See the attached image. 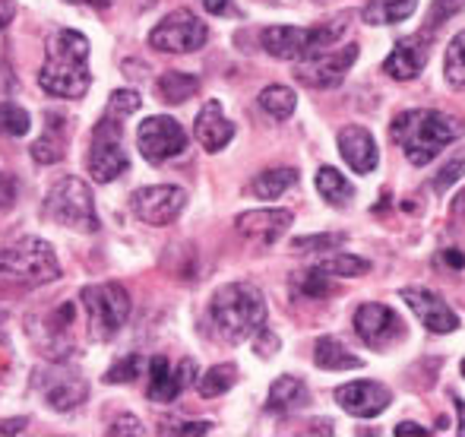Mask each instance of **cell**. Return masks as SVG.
Returning <instances> with one entry per match:
<instances>
[{
	"instance_id": "1",
	"label": "cell",
	"mask_w": 465,
	"mask_h": 437,
	"mask_svg": "<svg viewBox=\"0 0 465 437\" xmlns=\"http://www.w3.org/2000/svg\"><path fill=\"white\" fill-rule=\"evenodd\" d=\"M38 86L54 99H83L93 86L89 74V38L76 29H57L48 38Z\"/></svg>"
},
{
	"instance_id": "2",
	"label": "cell",
	"mask_w": 465,
	"mask_h": 437,
	"mask_svg": "<svg viewBox=\"0 0 465 437\" xmlns=\"http://www.w3.org/2000/svg\"><path fill=\"white\" fill-rule=\"evenodd\" d=\"M392 140L402 146L405 159L411 165H428L437 159L440 149L456 143L465 134V124L453 114H443L434 108H411L392 117Z\"/></svg>"
},
{
	"instance_id": "3",
	"label": "cell",
	"mask_w": 465,
	"mask_h": 437,
	"mask_svg": "<svg viewBox=\"0 0 465 437\" xmlns=\"http://www.w3.org/2000/svg\"><path fill=\"white\" fill-rule=\"evenodd\" d=\"M209 323L215 336L238 345L253 339L266 323V298L251 283H228L209 302Z\"/></svg>"
},
{
	"instance_id": "4",
	"label": "cell",
	"mask_w": 465,
	"mask_h": 437,
	"mask_svg": "<svg viewBox=\"0 0 465 437\" xmlns=\"http://www.w3.org/2000/svg\"><path fill=\"white\" fill-rule=\"evenodd\" d=\"M345 32L342 23H323V25H270L263 29L260 42H263L266 55L279 57V61H307V57L320 55V51L336 48L339 35Z\"/></svg>"
},
{
	"instance_id": "5",
	"label": "cell",
	"mask_w": 465,
	"mask_h": 437,
	"mask_svg": "<svg viewBox=\"0 0 465 437\" xmlns=\"http://www.w3.org/2000/svg\"><path fill=\"white\" fill-rule=\"evenodd\" d=\"M0 276L23 285H45L61 276V263L48 241L23 238L13 247H0Z\"/></svg>"
},
{
	"instance_id": "6",
	"label": "cell",
	"mask_w": 465,
	"mask_h": 437,
	"mask_svg": "<svg viewBox=\"0 0 465 437\" xmlns=\"http://www.w3.org/2000/svg\"><path fill=\"white\" fill-rule=\"evenodd\" d=\"M45 219L76 232H98V213L95 197L86 181L80 178H61L45 197Z\"/></svg>"
},
{
	"instance_id": "7",
	"label": "cell",
	"mask_w": 465,
	"mask_h": 437,
	"mask_svg": "<svg viewBox=\"0 0 465 437\" xmlns=\"http://www.w3.org/2000/svg\"><path fill=\"white\" fill-rule=\"evenodd\" d=\"M80 302L89 317V336L98 343L114 339L130 317V295L121 283H98L80 292Z\"/></svg>"
},
{
	"instance_id": "8",
	"label": "cell",
	"mask_w": 465,
	"mask_h": 437,
	"mask_svg": "<svg viewBox=\"0 0 465 437\" xmlns=\"http://www.w3.org/2000/svg\"><path fill=\"white\" fill-rule=\"evenodd\" d=\"M121 136H124V117H114L104 111L102 121L93 130V143H89V155H86V168L95 184H111V181H117L130 168Z\"/></svg>"
},
{
	"instance_id": "9",
	"label": "cell",
	"mask_w": 465,
	"mask_h": 437,
	"mask_svg": "<svg viewBox=\"0 0 465 437\" xmlns=\"http://www.w3.org/2000/svg\"><path fill=\"white\" fill-rule=\"evenodd\" d=\"M206 42H209V25L190 10L168 13V16L149 32V45H153L155 51H165V55H190V51H200Z\"/></svg>"
},
{
	"instance_id": "10",
	"label": "cell",
	"mask_w": 465,
	"mask_h": 437,
	"mask_svg": "<svg viewBox=\"0 0 465 437\" xmlns=\"http://www.w3.org/2000/svg\"><path fill=\"white\" fill-rule=\"evenodd\" d=\"M136 146H140L143 159L153 162V165H162V162L184 153L187 134L174 117L155 114L140 124V130H136Z\"/></svg>"
},
{
	"instance_id": "11",
	"label": "cell",
	"mask_w": 465,
	"mask_h": 437,
	"mask_svg": "<svg viewBox=\"0 0 465 437\" xmlns=\"http://www.w3.org/2000/svg\"><path fill=\"white\" fill-rule=\"evenodd\" d=\"M355 61H358V45H342V48L320 51V55L307 57V61H298L294 76H298L301 86L332 89L345 80V74H349Z\"/></svg>"
},
{
	"instance_id": "12",
	"label": "cell",
	"mask_w": 465,
	"mask_h": 437,
	"mask_svg": "<svg viewBox=\"0 0 465 437\" xmlns=\"http://www.w3.org/2000/svg\"><path fill=\"white\" fill-rule=\"evenodd\" d=\"M355 333H358V339L368 345V349L386 352V349H392L396 343H402L405 323L392 308L371 302V304H361V308L355 311Z\"/></svg>"
},
{
	"instance_id": "13",
	"label": "cell",
	"mask_w": 465,
	"mask_h": 437,
	"mask_svg": "<svg viewBox=\"0 0 465 437\" xmlns=\"http://www.w3.org/2000/svg\"><path fill=\"white\" fill-rule=\"evenodd\" d=\"M184 204H187V194L174 184L140 187V191H134V197H130L134 216L140 222H146V225H155V228L178 219L181 210H184Z\"/></svg>"
},
{
	"instance_id": "14",
	"label": "cell",
	"mask_w": 465,
	"mask_h": 437,
	"mask_svg": "<svg viewBox=\"0 0 465 437\" xmlns=\"http://www.w3.org/2000/svg\"><path fill=\"white\" fill-rule=\"evenodd\" d=\"M196 377L193 358H184L178 368H172V362L162 355L149 358V387L146 396L153 402H174L181 396V390H187Z\"/></svg>"
},
{
	"instance_id": "15",
	"label": "cell",
	"mask_w": 465,
	"mask_h": 437,
	"mask_svg": "<svg viewBox=\"0 0 465 437\" xmlns=\"http://www.w3.org/2000/svg\"><path fill=\"white\" fill-rule=\"evenodd\" d=\"M402 302L409 304L411 314L418 317V323H421L424 330L453 333L456 327H460V317H456V311L450 308V304L443 302L437 292L421 289V285H415V289H402Z\"/></svg>"
},
{
	"instance_id": "16",
	"label": "cell",
	"mask_w": 465,
	"mask_h": 437,
	"mask_svg": "<svg viewBox=\"0 0 465 437\" xmlns=\"http://www.w3.org/2000/svg\"><path fill=\"white\" fill-rule=\"evenodd\" d=\"M336 402L355 419H373L392 402V393L377 381H351L336 387Z\"/></svg>"
},
{
	"instance_id": "17",
	"label": "cell",
	"mask_w": 465,
	"mask_h": 437,
	"mask_svg": "<svg viewBox=\"0 0 465 437\" xmlns=\"http://www.w3.org/2000/svg\"><path fill=\"white\" fill-rule=\"evenodd\" d=\"M428 38H430V32L424 29L421 35L396 42V48H392L390 57L383 61L386 76H392V80H399V83L421 76L424 64H428Z\"/></svg>"
},
{
	"instance_id": "18",
	"label": "cell",
	"mask_w": 465,
	"mask_h": 437,
	"mask_svg": "<svg viewBox=\"0 0 465 437\" xmlns=\"http://www.w3.org/2000/svg\"><path fill=\"white\" fill-rule=\"evenodd\" d=\"M294 222L292 210H251V213H241L234 219V228H238L244 238L257 241V244H276L282 234L288 232V225Z\"/></svg>"
},
{
	"instance_id": "19",
	"label": "cell",
	"mask_w": 465,
	"mask_h": 437,
	"mask_svg": "<svg viewBox=\"0 0 465 437\" xmlns=\"http://www.w3.org/2000/svg\"><path fill=\"white\" fill-rule=\"evenodd\" d=\"M339 153L349 162V168L355 174H371L380 162L377 143H373L368 127H358V124H345L339 130Z\"/></svg>"
},
{
	"instance_id": "20",
	"label": "cell",
	"mask_w": 465,
	"mask_h": 437,
	"mask_svg": "<svg viewBox=\"0 0 465 437\" xmlns=\"http://www.w3.org/2000/svg\"><path fill=\"white\" fill-rule=\"evenodd\" d=\"M42 393L54 412H74L80 402H86V381L76 371H54L42 381Z\"/></svg>"
},
{
	"instance_id": "21",
	"label": "cell",
	"mask_w": 465,
	"mask_h": 437,
	"mask_svg": "<svg viewBox=\"0 0 465 437\" xmlns=\"http://www.w3.org/2000/svg\"><path fill=\"white\" fill-rule=\"evenodd\" d=\"M193 136L203 149H209V153H219V149H225L228 143H232L234 124L225 117V111H222L219 102H206V105L200 108L196 124H193Z\"/></svg>"
},
{
	"instance_id": "22",
	"label": "cell",
	"mask_w": 465,
	"mask_h": 437,
	"mask_svg": "<svg viewBox=\"0 0 465 437\" xmlns=\"http://www.w3.org/2000/svg\"><path fill=\"white\" fill-rule=\"evenodd\" d=\"M311 402V390L301 377H279L276 383L270 387V396H266V409L276 415H288V412H298Z\"/></svg>"
},
{
	"instance_id": "23",
	"label": "cell",
	"mask_w": 465,
	"mask_h": 437,
	"mask_svg": "<svg viewBox=\"0 0 465 437\" xmlns=\"http://www.w3.org/2000/svg\"><path fill=\"white\" fill-rule=\"evenodd\" d=\"M313 362H317V368H323V371H358L364 364L361 358L351 355L336 336L317 339V345H313Z\"/></svg>"
},
{
	"instance_id": "24",
	"label": "cell",
	"mask_w": 465,
	"mask_h": 437,
	"mask_svg": "<svg viewBox=\"0 0 465 437\" xmlns=\"http://www.w3.org/2000/svg\"><path fill=\"white\" fill-rule=\"evenodd\" d=\"M155 93H159L162 102L168 105H184L187 99H193L200 93V80L193 74H184V70H168V74L159 76L155 83Z\"/></svg>"
},
{
	"instance_id": "25",
	"label": "cell",
	"mask_w": 465,
	"mask_h": 437,
	"mask_svg": "<svg viewBox=\"0 0 465 437\" xmlns=\"http://www.w3.org/2000/svg\"><path fill=\"white\" fill-rule=\"evenodd\" d=\"M317 194L326 200L330 206H349L351 204V197H355V187H351V181L345 178L339 168H332V165H323L317 172Z\"/></svg>"
},
{
	"instance_id": "26",
	"label": "cell",
	"mask_w": 465,
	"mask_h": 437,
	"mask_svg": "<svg viewBox=\"0 0 465 437\" xmlns=\"http://www.w3.org/2000/svg\"><path fill=\"white\" fill-rule=\"evenodd\" d=\"M418 0H371L368 6L361 10L364 23L371 25H392V23H402L415 13Z\"/></svg>"
},
{
	"instance_id": "27",
	"label": "cell",
	"mask_w": 465,
	"mask_h": 437,
	"mask_svg": "<svg viewBox=\"0 0 465 437\" xmlns=\"http://www.w3.org/2000/svg\"><path fill=\"white\" fill-rule=\"evenodd\" d=\"M298 184V172L294 168H270V172L257 174L251 184L253 197L260 200H279L285 191H292V187Z\"/></svg>"
},
{
	"instance_id": "28",
	"label": "cell",
	"mask_w": 465,
	"mask_h": 437,
	"mask_svg": "<svg viewBox=\"0 0 465 437\" xmlns=\"http://www.w3.org/2000/svg\"><path fill=\"white\" fill-rule=\"evenodd\" d=\"M292 289L298 292L301 298L320 302V298L332 295V276L326 270H320V266H311V270H304V273H294Z\"/></svg>"
},
{
	"instance_id": "29",
	"label": "cell",
	"mask_w": 465,
	"mask_h": 437,
	"mask_svg": "<svg viewBox=\"0 0 465 437\" xmlns=\"http://www.w3.org/2000/svg\"><path fill=\"white\" fill-rule=\"evenodd\" d=\"M238 383V368L234 364H215L206 374L196 381V390H200L203 400H213V396H222Z\"/></svg>"
},
{
	"instance_id": "30",
	"label": "cell",
	"mask_w": 465,
	"mask_h": 437,
	"mask_svg": "<svg viewBox=\"0 0 465 437\" xmlns=\"http://www.w3.org/2000/svg\"><path fill=\"white\" fill-rule=\"evenodd\" d=\"M320 270H326L330 276H342V279H355L371 273V263L364 257H355V253H345V251H332L330 257L320 260Z\"/></svg>"
},
{
	"instance_id": "31",
	"label": "cell",
	"mask_w": 465,
	"mask_h": 437,
	"mask_svg": "<svg viewBox=\"0 0 465 437\" xmlns=\"http://www.w3.org/2000/svg\"><path fill=\"white\" fill-rule=\"evenodd\" d=\"M260 108L270 117H276V121H285V117H292L294 108H298V95L288 86H266L263 93H260Z\"/></svg>"
},
{
	"instance_id": "32",
	"label": "cell",
	"mask_w": 465,
	"mask_h": 437,
	"mask_svg": "<svg viewBox=\"0 0 465 437\" xmlns=\"http://www.w3.org/2000/svg\"><path fill=\"white\" fill-rule=\"evenodd\" d=\"M443 76H447L450 89L465 93V29L450 42L447 48V61H443Z\"/></svg>"
},
{
	"instance_id": "33",
	"label": "cell",
	"mask_w": 465,
	"mask_h": 437,
	"mask_svg": "<svg viewBox=\"0 0 465 437\" xmlns=\"http://www.w3.org/2000/svg\"><path fill=\"white\" fill-rule=\"evenodd\" d=\"M32 159L42 162V165H51V162L64 159V136L57 134L54 124H51L48 134H45L42 140H35V146H32Z\"/></svg>"
},
{
	"instance_id": "34",
	"label": "cell",
	"mask_w": 465,
	"mask_h": 437,
	"mask_svg": "<svg viewBox=\"0 0 465 437\" xmlns=\"http://www.w3.org/2000/svg\"><path fill=\"white\" fill-rule=\"evenodd\" d=\"M32 127L29 114H25V108L13 105V102H4L0 105V134L6 136H25Z\"/></svg>"
},
{
	"instance_id": "35",
	"label": "cell",
	"mask_w": 465,
	"mask_h": 437,
	"mask_svg": "<svg viewBox=\"0 0 465 437\" xmlns=\"http://www.w3.org/2000/svg\"><path fill=\"white\" fill-rule=\"evenodd\" d=\"M140 371H143V355H127L104 371V383H130L140 377Z\"/></svg>"
},
{
	"instance_id": "36",
	"label": "cell",
	"mask_w": 465,
	"mask_h": 437,
	"mask_svg": "<svg viewBox=\"0 0 465 437\" xmlns=\"http://www.w3.org/2000/svg\"><path fill=\"white\" fill-rule=\"evenodd\" d=\"M345 241V234H307V238H294L292 247L294 251H336L339 244Z\"/></svg>"
},
{
	"instance_id": "37",
	"label": "cell",
	"mask_w": 465,
	"mask_h": 437,
	"mask_svg": "<svg viewBox=\"0 0 465 437\" xmlns=\"http://www.w3.org/2000/svg\"><path fill=\"white\" fill-rule=\"evenodd\" d=\"M136 108H140V95H136L134 89H117V93H111L108 108L104 111L114 117H130Z\"/></svg>"
},
{
	"instance_id": "38",
	"label": "cell",
	"mask_w": 465,
	"mask_h": 437,
	"mask_svg": "<svg viewBox=\"0 0 465 437\" xmlns=\"http://www.w3.org/2000/svg\"><path fill=\"white\" fill-rule=\"evenodd\" d=\"M465 6V0H437L434 10H430V19H428V32H437L450 16H456Z\"/></svg>"
},
{
	"instance_id": "39",
	"label": "cell",
	"mask_w": 465,
	"mask_h": 437,
	"mask_svg": "<svg viewBox=\"0 0 465 437\" xmlns=\"http://www.w3.org/2000/svg\"><path fill=\"white\" fill-rule=\"evenodd\" d=\"M462 174H465V159H456V162H450L447 168H440V174H437V178L430 181V187H434L437 194H443L450 184H456V181H460Z\"/></svg>"
},
{
	"instance_id": "40",
	"label": "cell",
	"mask_w": 465,
	"mask_h": 437,
	"mask_svg": "<svg viewBox=\"0 0 465 437\" xmlns=\"http://www.w3.org/2000/svg\"><path fill=\"white\" fill-rule=\"evenodd\" d=\"M213 432V422H181V425L162 428V434H209Z\"/></svg>"
},
{
	"instance_id": "41",
	"label": "cell",
	"mask_w": 465,
	"mask_h": 437,
	"mask_svg": "<svg viewBox=\"0 0 465 437\" xmlns=\"http://www.w3.org/2000/svg\"><path fill=\"white\" fill-rule=\"evenodd\" d=\"M253 339H257V343H253V345H257V355H263V358L276 355V349H279V339L272 336V333L266 330V327L260 330V333H257V336H253Z\"/></svg>"
},
{
	"instance_id": "42",
	"label": "cell",
	"mask_w": 465,
	"mask_h": 437,
	"mask_svg": "<svg viewBox=\"0 0 465 437\" xmlns=\"http://www.w3.org/2000/svg\"><path fill=\"white\" fill-rule=\"evenodd\" d=\"M108 434H143V425L134 415H124V419H117L114 425L108 428Z\"/></svg>"
},
{
	"instance_id": "43",
	"label": "cell",
	"mask_w": 465,
	"mask_h": 437,
	"mask_svg": "<svg viewBox=\"0 0 465 437\" xmlns=\"http://www.w3.org/2000/svg\"><path fill=\"white\" fill-rule=\"evenodd\" d=\"M13 194H16V187H13V181L6 178V174H0V210L13 204Z\"/></svg>"
},
{
	"instance_id": "44",
	"label": "cell",
	"mask_w": 465,
	"mask_h": 437,
	"mask_svg": "<svg viewBox=\"0 0 465 437\" xmlns=\"http://www.w3.org/2000/svg\"><path fill=\"white\" fill-rule=\"evenodd\" d=\"M203 6H206L213 16H225V13H232V0H200Z\"/></svg>"
},
{
	"instance_id": "45",
	"label": "cell",
	"mask_w": 465,
	"mask_h": 437,
	"mask_svg": "<svg viewBox=\"0 0 465 437\" xmlns=\"http://www.w3.org/2000/svg\"><path fill=\"white\" fill-rule=\"evenodd\" d=\"M409 434H421V437H428L430 432H428V428H421V425H415V422H402V425L396 428V437H409Z\"/></svg>"
},
{
	"instance_id": "46",
	"label": "cell",
	"mask_w": 465,
	"mask_h": 437,
	"mask_svg": "<svg viewBox=\"0 0 465 437\" xmlns=\"http://www.w3.org/2000/svg\"><path fill=\"white\" fill-rule=\"evenodd\" d=\"M443 260H447L453 270H462L465 266V253L462 251H456V247H450V251H443Z\"/></svg>"
},
{
	"instance_id": "47",
	"label": "cell",
	"mask_w": 465,
	"mask_h": 437,
	"mask_svg": "<svg viewBox=\"0 0 465 437\" xmlns=\"http://www.w3.org/2000/svg\"><path fill=\"white\" fill-rule=\"evenodd\" d=\"M25 428V419H10V422H0V434H19Z\"/></svg>"
},
{
	"instance_id": "48",
	"label": "cell",
	"mask_w": 465,
	"mask_h": 437,
	"mask_svg": "<svg viewBox=\"0 0 465 437\" xmlns=\"http://www.w3.org/2000/svg\"><path fill=\"white\" fill-rule=\"evenodd\" d=\"M67 4H86V6H98V10H104V6H111L114 0H67Z\"/></svg>"
},
{
	"instance_id": "49",
	"label": "cell",
	"mask_w": 465,
	"mask_h": 437,
	"mask_svg": "<svg viewBox=\"0 0 465 437\" xmlns=\"http://www.w3.org/2000/svg\"><path fill=\"white\" fill-rule=\"evenodd\" d=\"M456 412H460V434H465V402H456Z\"/></svg>"
},
{
	"instance_id": "50",
	"label": "cell",
	"mask_w": 465,
	"mask_h": 437,
	"mask_svg": "<svg viewBox=\"0 0 465 437\" xmlns=\"http://www.w3.org/2000/svg\"><path fill=\"white\" fill-rule=\"evenodd\" d=\"M462 377H465V358H462Z\"/></svg>"
}]
</instances>
